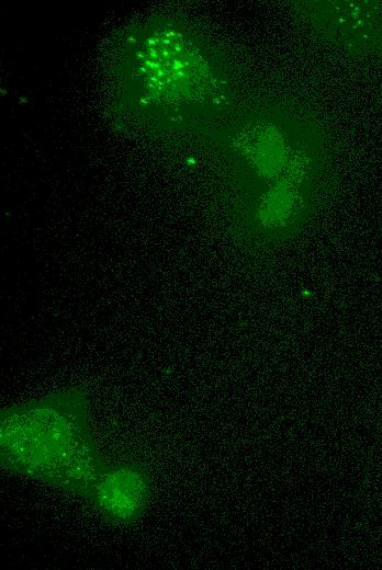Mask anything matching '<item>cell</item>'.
<instances>
[{
	"instance_id": "cell-1",
	"label": "cell",
	"mask_w": 382,
	"mask_h": 570,
	"mask_svg": "<svg viewBox=\"0 0 382 570\" xmlns=\"http://www.w3.org/2000/svg\"><path fill=\"white\" fill-rule=\"evenodd\" d=\"M1 468L87 500L106 463L81 397L65 396L1 410Z\"/></svg>"
},
{
	"instance_id": "cell-2",
	"label": "cell",
	"mask_w": 382,
	"mask_h": 570,
	"mask_svg": "<svg viewBox=\"0 0 382 570\" xmlns=\"http://www.w3.org/2000/svg\"><path fill=\"white\" fill-rule=\"evenodd\" d=\"M151 498V478L135 463L105 465L92 485L87 502L105 520L130 526L145 513Z\"/></svg>"
}]
</instances>
